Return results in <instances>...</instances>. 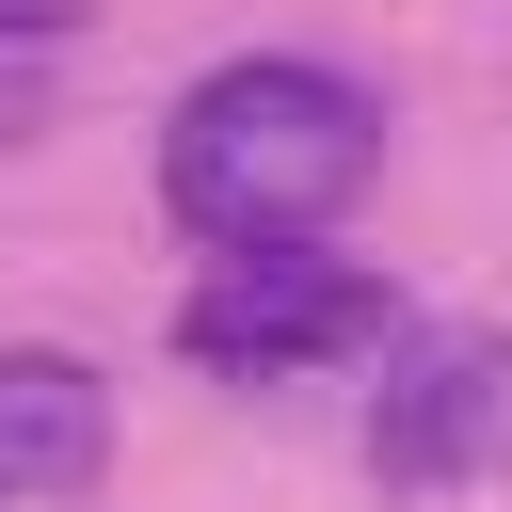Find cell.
<instances>
[{
	"label": "cell",
	"instance_id": "6da1fadb",
	"mask_svg": "<svg viewBox=\"0 0 512 512\" xmlns=\"http://www.w3.org/2000/svg\"><path fill=\"white\" fill-rule=\"evenodd\" d=\"M384 176V96L320 48H240L176 96L160 128V208L208 240V256H272V240H320L352 192Z\"/></svg>",
	"mask_w": 512,
	"mask_h": 512
},
{
	"label": "cell",
	"instance_id": "7a4b0ae2",
	"mask_svg": "<svg viewBox=\"0 0 512 512\" xmlns=\"http://www.w3.org/2000/svg\"><path fill=\"white\" fill-rule=\"evenodd\" d=\"M400 288L336 240H272V256H208V288L176 304V352L208 384H320L352 352H400Z\"/></svg>",
	"mask_w": 512,
	"mask_h": 512
},
{
	"label": "cell",
	"instance_id": "3957f363",
	"mask_svg": "<svg viewBox=\"0 0 512 512\" xmlns=\"http://www.w3.org/2000/svg\"><path fill=\"white\" fill-rule=\"evenodd\" d=\"M368 480L384 496H464V480H512V320H416L384 352V400H368Z\"/></svg>",
	"mask_w": 512,
	"mask_h": 512
},
{
	"label": "cell",
	"instance_id": "277c9868",
	"mask_svg": "<svg viewBox=\"0 0 512 512\" xmlns=\"http://www.w3.org/2000/svg\"><path fill=\"white\" fill-rule=\"evenodd\" d=\"M96 464H112V384H96V352L0 336V512L96 496Z\"/></svg>",
	"mask_w": 512,
	"mask_h": 512
},
{
	"label": "cell",
	"instance_id": "5b68a950",
	"mask_svg": "<svg viewBox=\"0 0 512 512\" xmlns=\"http://www.w3.org/2000/svg\"><path fill=\"white\" fill-rule=\"evenodd\" d=\"M32 128H48V64H32V48H0V144H32Z\"/></svg>",
	"mask_w": 512,
	"mask_h": 512
},
{
	"label": "cell",
	"instance_id": "8992f818",
	"mask_svg": "<svg viewBox=\"0 0 512 512\" xmlns=\"http://www.w3.org/2000/svg\"><path fill=\"white\" fill-rule=\"evenodd\" d=\"M80 16H96V0H0V48H32V64H48V48L80 32Z\"/></svg>",
	"mask_w": 512,
	"mask_h": 512
}]
</instances>
